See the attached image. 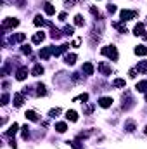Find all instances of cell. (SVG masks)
<instances>
[{
	"label": "cell",
	"instance_id": "74e56055",
	"mask_svg": "<svg viewBox=\"0 0 147 149\" xmlns=\"http://www.w3.org/2000/svg\"><path fill=\"white\" fill-rule=\"evenodd\" d=\"M7 102H9V94H3V95H2V102H0V104H2V106H5Z\"/></svg>",
	"mask_w": 147,
	"mask_h": 149
},
{
	"label": "cell",
	"instance_id": "836d02e7",
	"mask_svg": "<svg viewBox=\"0 0 147 149\" xmlns=\"http://www.w3.org/2000/svg\"><path fill=\"white\" fill-rule=\"evenodd\" d=\"M112 26H114V28H116L119 33H126V28H125L123 24H119V23H112Z\"/></svg>",
	"mask_w": 147,
	"mask_h": 149
},
{
	"label": "cell",
	"instance_id": "6da1fadb",
	"mask_svg": "<svg viewBox=\"0 0 147 149\" xmlns=\"http://www.w3.org/2000/svg\"><path fill=\"white\" fill-rule=\"evenodd\" d=\"M101 54L109 57L111 61H118V49L114 45H107V47H102L101 49Z\"/></svg>",
	"mask_w": 147,
	"mask_h": 149
},
{
	"label": "cell",
	"instance_id": "7a4b0ae2",
	"mask_svg": "<svg viewBox=\"0 0 147 149\" xmlns=\"http://www.w3.org/2000/svg\"><path fill=\"white\" fill-rule=\"evenodd\" d=\"M16 26H19V19H16V17H5L2 21V30L3 31L9 30V28H16Z\"/></svg>",
	"mask_w": 147,
	"mask_h": 149
},
{
	"label": "cell",
	"instance_id": "b9f144b4",
	"mask_svg": "<svg viewBox=\"0 0 147 149\" xmlns=\"http://www.w3.org/2000/svg\"><path fill=\"white\" fill-rule=\"evenodd\" d=\"M66 17H68L66 12H61V14H59V21H66Z\"/></svg>",
	"mask_w": 147,
	"mask_h": 149
},
{
	"label": "cell",
	"instance_id": "9a60e30c",
	"mask_svg": "<svg viewBox=\"0 0 147 149\" xmlns=\"http://www.w3.org/2000/svg\"><path fill=\"white\" fill-rule=\"evenodd\" d=\"M64 63H66L68 66H74V63H76V54H66Z\"/></svg>",
	"mask_w": 147,
	"mask_h": 149
},
{
	"label": "cell",
	"instance_id": "44dd1931",
	"mask_svg": "<svg viewBox=\"0 0 147 149\" xmlns=\"http://www.w3.org/2000/svg\"><path fill=\"white\" fill-rule=\"evenodd\" d=\"M55 130H57L59 134H64V132L68 130V125H66L64 121H57V123H55Z\"/></svg>",
	"mask_w": 147,
	"mask_h": 149
},
{
	"label": "cell",
	"instance_id": "ffe728a7",
	"mask_svg": "<svg viewBox=\"0 0 147 149\" xmlns=\"http://www.w3.org/2000/svg\"><path fill=\"white\" fill-rule=\"evenodd\" d=\"M43 9H45V14H49V16H54V14H55V7H54L52 3H49V2L43 5Z\"/></svg>",
	"mask_w": 147,
	"mask_h": 149
},
{
	"label": "cell",
	"instance_id": "7bdbcfd3",
	"mask_svg": "<svg viewBox=\"0 0 147 149\" xmlns=\"http://www.w3.org/2000/svg\"><path fill=\"white\" fill-rule=\"evenodd\" d=\"M128 74H130L132 78H135V76H137V70H130V71H128Z\"/></svg>",
	"mask_w": 147,
	"mask_h": 149
},
{
	"label": "cell",
	"instance_id": "8d00e7d4",
	"mask_svg": "<svg viewBox=\"0 0 147 149\" xmlns=\"http://www.w3.org/2000/svg\"><path fill=\"white\" fill-rule=\"evenodd\" d=\"M94 111V104H88V106H85V108H83V113H87V114H88V113H92Z\"/></svg>",
	"mask_w": 147,
	"mask_h": 149
},
{
	"label": "cell",
	"instance_id": "4dcf8cb0",
	"mask_svg": "<svg viewBox=\"0 0 147 149\" xmlns=\"http://www.w3.org/2000/svg\"><path fill=\"white\" fill-rule=\"evenodd\" d=\"M61 30H57V28H52V31H50V37L54 38V40H57V38H61Z\"/></svg>",
	"mask_w": 147,
	"mask_h": 149
},
{
	"label": "cell",
	"instance_id": "3957f363",
	"mask_svg": "<svg viewBox=\"0 0 147 149\" xmlns=\"http://www.w3.org/2000/svg\"><path fill=\"white\" fill-rule=\"evenodd\" d=\"M132 108H133V99H132V94L126 90V92H125V95H123V104H121V109L128 111V109H132Z\"/></svg>",
	"mask_w": 147,
	"mask_h": 149
},
{
	"label": "cell",
	"instance_id": "7c38bea8",
	"mask_svg": "<svg viewBox=\"0 0 147 149\" xmlns=\"http://www.w3.org/2000/svg\"><path fill=\"white\" fill-rule=\"evenodd\" d=\"M17 128H19V125H17V123L14 121V123H12V125L9 127V130L5 132V135H7V137H12V135H16V134H17Z\"/></svg>",
	"mask_w": 147,
	"mask_h": 149
},
{
	"label": "cell",
	"instance_id": "d6986e66",
	"mask_svg": "<svg viewBox=\"0 0 147 149\" xmlns=\"http://www.w3.org/2000/svg\"><path fill=\"white\" fill-rule=\"evenodd\" d=\"M133 52H135L137 56H147V47L146 45H137Z\"/></svg>",
	"mask_w": 147,
	"mask_h": 149
},
{
	"label": "cell",
	"instance_id": "e0dca14e",
	"mask_svg": "<svg viewBox=\"0 0 147 149\" xmlns=\"http://www.w3.org/2000/svg\"><path fill=\"white\" fill-rule=\"evenodd\" d=\"M43 38H45V33H43V31H38V33L33 35L31 42H33V43H42V42H43Z\"/></svg>",
	"mask_w": 147,
	"mask_h": 149
},
{
	"label": "cell",
	"instance_id": "52a82bcc",
	"mask_svg": "<svg viewBox=\"0 0 147 149\" xmlns=\"http://www.w3.org/2000/svg\"><path fill=\"white\" fill-rule=\"evenodd\" d=\"M14 106L16 108H21L23 106V102H24V94L23 92H17V94H14Z\"/></svg>",
	"mask_w": 147,
	"mask_h": 149
},
{
	"label": "cell",
	"instance_id": "9c48e42d",
	"mask_svg": "<svg viewBox=\"0 0 147 149\" xmlns=\"http://www.w3.org/2000/svg\"><path fill=\"white\" fill-rule=\"evenodd\" d=\"M68 47H69L68 43H62L61 47H52V54H54V56H61L62 52H66V50H68Z\"/></svg>",
	"mask_w": 147,
	"mask_h": 149
},
{
	"label": "cell",
	"instance_id": "f1b7e54d",
	"mask_svg": "<svg viewBox=\"0 0 147 149\" xmlns=\"http://www.w3.org/2000/svg\"><path fill=\"white\" fill-rule=\"evenodd\" d=\"M30 121H38V114L35 111H26V114H24Z\"/></svg>",
	"mask_w": 147,
	"mask_h": 149
},
{
	"label": "cell",
	"instance_id": "8992f818",
	"mask_svg": "<svg viewBox=\"0 0 147 149\" xmlns=\"http://www.w3.org/2000/svg\"><path fill=\"white\" fill-rule=\"evenodd\" d=\"M97 70L101 71V74H104V76L111 74V71H112V70H111V66L107 64V63H99V64H97Z\"/></svg>",
	"mask_w": 147,
	"mask_h": 149
},
{
	"label": "cell",
	"instance_id": "d4e9b609",
	"mask_svg": "<svg viewBox=\"0 0 147 149\" xmlns=\"http://www.w3.org/2000/svg\"><path fill=\"white\" fill-rule=\"evenodd\" d=\"M112 87H116V88H121V87H125L126 85V81L123 80V78H116V80H112V83H111Z\"/></svg>",
	"mask_w": 147,
	"mask_h": 149
},
{
	"label": "cell",
	"instance_id": "4316f807",
	"mask_svg": "<svg viewBox=\"0 0 147 149\" xmlns=\"http://www.w3.org/2000/svg\"><path fill=\"white\" fill-rule=\"evenodd\" d=\"M45 94H47L45 85H43V83H38V85H37V95H38V97H42V95H45Z\"/></svg>",
	"mask_w": 147,
	"mask_h": 149
},
{
	"label": "cell",
	"instance_id": "7402d4cb",
	"mask_svg": "<svg viewBox=\"0 0 147 149\" xmlns=\"http://www.w3.org/2000/svg\"><path fill=\"white\" fill-rule=\"evenodd\" d=\"M125 130H126L128 134H132V132L135 130V121H133V120H126V123H125Z\"/></svg>",
	"mask_w": 147,
	"mask_h": 149
},
{
	"label": "cell",
	"instance_id": "f546056e",
	"mask_svg": "<svg viewBox=\"0 0 147 149\" xmlns=\"http://www.w3.org/2000/svg\"><path fill=\"white\" fill-rule=\"evenodd\" d=\"M21 130H23V132H21V134H23V139H24V141H28V139H30V127H28V125H24Z\"/></svg>",
	"mask_w": 147,
	"mask_h": 149
},
{
	"label": "cell",
	"instance_id": "cb8c5ba5",
	"mask_svg": "<svg viewBox=\"0 0 147 149\" xmlns=\"http://www.w3.org/2000/svg\"><path fill=\"white\" fill-rule=\"evenodd\" d=\"M66 118L69 121H78V113L73 111V109H69V111H66Z\"/></svg>",
	"mask_w": 147,
	"mask_h": 149
},
{
	"label": "cell",
	"instance_id": "5bb4252c",
	"mask_svg": "<svg viewBox=\"0 0 147 149\" xmlns=\"http://www.w3.org/2000/svg\"><path fill=\"white\" fill-rule=\"evenodd\" d=\"M81 71H83L85 74H88V76L94 74V64H92V63H85L83 68H81Z\"/></svg>",
	"mask_w": 147,
	"mask_h": 149
},
{
	"label": "cell",
	"instance_id": "f35d334b",
	"mask_svg": "<svg viewBox=\"0 0 147 149\" xmlns=\"http://www.w3.org/2000/svg\"><path fill=\"white\" fill-rule=\"evenodd\" d=\"M107 12H109V14H114V12H116V5H114V3H109V5H107Z\"/></svg>",
	"mask_w": 147,
	"mask_h": 149
},
{
	"label": "cell",
	"instance_id": "277c9868",
	"mask_svg": "<svg viewBox=\"0 0 147 149\" xmlns=\"http://www.w3.org/2000/svg\"><path fill=\"white\" fill-rule=\"evenodd\" d=\"M119 17H121V21L125 23V21H128V19H133V17H137V10H130V9H123V10L119 12Z\"/></svg>",
	"mask_w": 147,
	"mask_h": 149
},
{
	"label": "cell",
	"instance_id": "1f68e13d",
	"mask_svg": "<svg viewBox=\"0 0 147 149\" xmlns=\"http://www.w3.org/2000/svg\"><path fill=\"white\" fill-rule=\"evenodd\" d=\"M59 114H61V108H54V109L49 111V116H50V118H55V116H59Z\"/></svg>",
	"mask_w": 147,
	"mask_h": 149
},
{
	"label": "cell",
	"instance_id": "ba28073f",
	"mask_svg": "<svg viewBox=\"0 0 147 149\" xmlns=\"http://www.w3.org/2000/svg\"><path fill=\"white\" fill-rule=\"evenodd\" d=\"M99 106L104 108V109H107V108L112 106V99H111V97H101V99H99Z\"/></svg>",
	"mask_w": 147,
	"mask_h": 149
},
{
	"label": "cell",
	"instance_id": "4fadbf2b",
	"mask_svg": "<svg viewBox=\"0 0 147 149\" xmlns=\"http://www.w3.org/2000/svg\"><path fill=\"white\" fill-rule=\"evenodd\" d=\"M37 26H52V23H49V21H45L42 16H35V21H33Z\"/></svg>",
	"mask_w": 147,
	"mask_h": 149
},
{
	"label": "cell",
	"instance_id": "83f0119b",
	"mask_svg": "<svg viewBox=\"0 0 147 149\" xmlns=\"http://www.w3.org/2000/svg\"><path fill=\"white\" fill-rule=\"evenodd\" d=\"M83 24H85L83 16H81V14H76V16H74V26H83Z\"/></svg>",
	"mask_w": 147,
	"mask_h": 149
},
{
	"label": "cell",
	"instance_id": "484cf974",
	"mask_svg": "<svg viewBox=\"0 0 147 149\" xmlns=\"http://www.w3.org/2000/svg\"><path fill=\"white\" fill-rule=\"evenodd\" d=\"M135 70H137L139 73H147V61H140Z\"/></svg>",
	"mask_w": 147,
	"mask_h": 149
},
{
	"label": "cell",
	"instance_id": "ac0fdd59",
	"mask_svg": "<svg viewBox=\"0 0 147 149\" xmlns=\"http://www.w3.org/2000/svg\"><path fill=\"white\" fill-rule=\"evenodd\" d=\"M135 90L137 92H147V80H142L135 85Z\"/></svg>",
	"mask_w": 147,
	"mask_h": 149
},
{
	"label": "cell",
	"instance_id": "60d3db41",
	"mask_svg": "<svg viewBox=\"0 0 147 149\" xmlns=\"http://www.w3.org/2000/svg\"><path fill=\"white\" fill-rule=\"evenodd\" d=\"M23 52L30 56V54H31V47H28V45H23Z\"/></svg>",
	"mask_w": 147,
	"mask_h": 149
},
{
	"label": "cell",
	"instance_id": "2e32d148",
	"mask_svg": "<svg viewBox=\"0 0 147 149\" xmlns=\"http://www.w3.org/2000/svg\"><path fill=\"white\" fill-rule=\"evenodd\" d=\"M24 38H26V35H24V33H16V35H12V37H10V43L24 42Z\"/></svg>",
	"mask_w": 147,
	"mask_h": 149
},
{
	"label": "cell",
	"instance_id": "ab89813d",
	"mask_svg": "<svg viewBox=\"0 0 147 149\" xmlns=\"http://www.w3.org/2000/svg\"><path fill=\"white\" fill-rule=\"evenodd\" d=\"M90 12H92L94 16H97V17H101V12H99V9H95V7H90Z\"/></svg>",
	"mask_w": 147,
	"mask_h": 149
},
{
	"label": "cell",
	"instance_id": "f6af8a7d",
	"mask_svg": "<svg viewBox=\"0 0 147 149\" xmlns=\"http://www.w3.org/2000/svg\"><path fill=\"white\" fill-rule=\"evenodd\" d=\"M146 102H147V94H146Z\"/></svg>",
	"mask_w": 147,
	"mask_h": 149
},
{
	"label": "cell",
	"instance_id": "8fae6325",
	"mask_svg": "<svg viewBox=\"0 0 147 149\" xmlns=\"http://www.w3.org/2000/svg\"><path fill=\"white\" fill-rule=\"evenodd\" d=\"M133 35H137V37H144V35H146V31H144V23H139V24L133 28Z\"/></svg>",
	"mask_w": 147,
	"mask_h": 149
},
{
	"label": "cell",
	"instance_id": "5b68a950",
	"mask_svg": "<svg viewBox=\"0 0 147 149\" xmlns=\"http://www.w3.org/2000/svg\"><path fill=\"white\" fill-rule=\"evenodd\" d=\"M26 76H28V66H21V68L16 71V80H19V81L26 80Z\"/></svg>",
	"mask_w": 147,
	"mask_h": 149
},
{
	"label": "cell",
	"instance_id": "d590c367",
	"mask_svg": "<svg viewBox=\"0 0 147 149\" xmlns=\"http://www.w3.org/2000/svg\"><path fill=\"white\" fill-rule=\"evenodd\" d=\"M74 101H83V104H85V102L88 101V94H81V95H78Z\"/></svg>",
	"mask_w": 147,
	"mask_h": 149
},
{
	"label": "cell",
	"instance_id": "603a6c76",
	"mask_svg": "<svg viewBox=\"0 0 147 149\" xmlns=\"http://www.w3.org/2000/svg\"><path fill=\"white\" fill-rule=\"evenodd\" d=\"M31 74H33V76H40V74H43V66H42V64H35L33 70H31Z\"/></svg>",
	"mask_w": 147,
	"mask_h": 149
},
{
	"label": "cell",
	"instance_id": "e575fe53",
	"mask_svg": "<svg viewBox=\"0 0 147 149\" xmlns=\"http://www.w3.org/2000/svg\"><path fill=\"white\" fill-rule=\"evenodd\" d=\"M68 144H69V146H71L73 149H85L83 146H81V144H80V142H78V141H73V142H68Z\"/></svg>",
	"mask_w": 147,
	"mask_h": 149
},
{
	"label": "cell",
	"instance_id": "ee69618b",
	"mask_svg": "<svg viewBox=\"0 0 147 149\" xmlns=\"http://www.w3.org/2000/svg\"><path fill=\"white\" fill-rule=\"evenodd\" d=\"M80 43H81V40H80V38H76V40H74V42H73V47H78Z\"/></svg>",
	"mask_w": 147,
	"mask_h": 149
},
{
	"label": "cell",
	"instance_id": "d6a6232c",
	"mask_svg": "<svg viewBox=\"0 0 147 149\" xmlns=\"http://www.w3.org/2000/svg\"><path fill=\"white\" fill-rule=\"evenodd\" d=\"M73 33H74V26H64V35L73 37Z\"/></svg>",
	"mask_w": 147,
	"mask_h": 149
},
{
	"label": "cell",
	"instance_id": "30bf717a",
	"mask_svg": "<svg viewBox=\"0 0 147 149\" xmlns=\"http://www.w3.org/2000/svg\"><path fill=\"white\" fill-rule=\"evenodd\" d=\"M50 56H52V47H43V49L40 50V57H42V59L47 61Z\"/></svg>",
	"mask_w": 147,
	"mask_h": 149
}]
</instances>
